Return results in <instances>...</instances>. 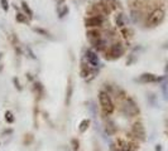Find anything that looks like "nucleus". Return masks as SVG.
Listing matches in <instances>:
<instances>
[{"mask_svg":"<svg viewBox=\"0 0 168 151\" xmlns=\"http://www.w3.org/2000/svg\"><path fill=\"white\" fill-rule=\"evenodd\" d=\"M164 48H168V43H167V44H166V45H164Z\"/></svg>","mask_w":168,"mask_h":151,"instance_id":"412c9836","label":"nucleus"},{"mask_svg":"<svg viewBox=\"0 0 168 151\" xmlns=\"http://www.w3.org/2000/svg\"><path fill=\"white\" fill-rule=\"evenodd\" d=\"M127 151H135V150H133V149H129V150H127Z\"/></svg>","mask_w":168,"mask_h":151,"instance_id":"aec40b11","label":"nucleus"},{"mask_svg":"<svg viewBox=\"0 0 168 151\" xmlns=\"http://www.w3.org/2000/svg\"><path fill=\"white\" fill-rule=\"evenodd\" d=\"M5 120H6V122H9V124H13V122H14L13 113L10 112V111H8V112L5 113Z\"/></svg>","mask_w":168,"mask_h":151,"instance_id":"f3484780","label":"nucleus"},{"mask_svg":"<svg viewBox=\"0 0 168 151\" xmlns=\"http://www.w3.org/2000/svg\"><path fill=\"white\" fill-rule=\"evenodd\" d=\"M132 135L136 138V140H140L144 141L145 140V130L142 122H135L132 126Z\"/></svg>","mask_w":168,"mask_h":151,"instance_id":"0eeeda50","label":"nucleus"},{"mask_svg":"<svg viewBox=\"0 0 168 151\" xmlns=\"http://www.w3.org/2000/svg\"><path fill=\"white\" fill-rule=\"evenodd\" d=\"M71 142H72V145H73V149H75V150H78V146H80V144H78V141H77L76 138H73V140L71 141Z\"/></svg>","mask_w":168,"mask_h":151,"instance_id":"a211bd4d","label":"nucleus"},{"mask_svg":"<svg viewBox=\"0 0 168 151\" xmlns=\"http://www.w3.org/2000/svg\"><path fill=\"white\" fill-rule=\"evenodd\" d=\"M138 81L142 83H154V82H159V81H162V77H157L153 73H143V74L139 76Z\"/></svg>","mask_w":168,"mask_h":151,"instance_id":"1a4fd4ad","label":"nucleus"},{"mask_svg":"<svg viewBox=\"0 0 168 151\" xmlns=\"http://www.w3.org/2000/svg\"><path fill=\"white\" fill-rule=\"evenodd\" d=\"M121 112L127 116V117H135L140 113V110L136 105V102L130 98V97H125L123 101H121Z\"/></svg>","mask_w":168,"mask_h":151,"instance_id":"20e7f679","label":"nucleus"},{"mask_svg":"<svg viewBox=\"0 0 168 151\" xmlns=\"http://www.w3.org/2000/svg\"><path fill=\"white\" fill-rule=\"evenodd\" d=\"M86 35H87V40L90 42V44L94 45L97 42V40H100L105 35V32H104V30H101L100 28H94V29H89L87 30Z\"/></svg>","mask_w":168,"mask_h":151,"instance_id":"423d86ee","label":"nucleus"},{"mask_svg":"<svg viewBox=\"0 0 168 151\" xmlns=\"http://www.w3.org/2000/svg\"><path fill=\"white\" fill-rule=\"evenodd\" d=\"M85 60L92 68H99V66H100L99 56L94 52V50H91V49H87L86 52H85Z\"/></svg>","mask_w":168,"mask_h":151,"instance_id":"6e6552de","label":"nucleus"},{"mask_svg":"<svg viewBox=\"0 0 168 151\" xmlns=\"http://www.w3.org/2000/svg\"><path fill=\"white\" fill-rule=\"evenodd\" d=\"M22 8L24 9V12L27 13V15L29 16V18H32V15H33V13H32V10H30V8L27 5V3L25 2H22Z\"/></svg>","mask_w":168,"mask_h":151,"instance_id":"4468645a","label":"nucleus"},{"mask_svg":"<svg viewBox=\"0 0 168 151\" xmlns=\"http://www.w3.org/2000/svg\"><path fill=\"white\" fill-rule=\"evenodd\" d=\"M15 19L19 23H28V15H25L24 13H17Z\"/></svg>","mask_w":168,"mask_h":151,"instance_id":"ddd939ff","label":"nucleus"},{"mask_svg":"<svg viewBox=\"0 0 168 151\" xmlns=\"http://www.w3.org/2000/svg\"><path fill=\"white\" fill-rule=\"evenodd\" d=\"M106 23V16L105 15H94V16H86L85 18V25L87 29L94 28H102Z\"/></svg>","mask_w":168,"mask_h":151,"instance_id":"39448f33","label":"nucleus"},{"mask_svg":"<svg viewBox=\"0 0 168 151\" xmlns=\"http://www.w3.org/2000/svg\"><path fill=\"white\" fill-rule=\"evenodd\" d=\"M89 126H90V120H83L82 122L80 124V126H78V130H80V132H81V134L86 132V130L89 128Z\"/></svg>","mask_w":168,"mask_h":151,"instance_id":"f8f14e48","label":"nucleus"},{"mask_svg":"<svg viewBox=\"0 0 168 151\" xmlns=\"http://www.w3.org/2000/svg\"><path fill=\"white\" fill-rule=\"evenodd\" d=\"M2 5H3V9L5 10V12L9 9V6H8V2H6V0H2Z\"/></svg>","mask_w":168,"mask_h":151,"instance_id":"6ab92c4d","label":"nucleus"},{"mask_svg":"<svg viewBox=\"0 0 168 151\" xmlns=\"http://www.w3.org/2000/svg\"><path fill=\"white\" fill-rule=\"evenodd\" d=\"M166 70H168V64H167V67H166Z\"/></svg>","mask_w":168,"mask_h":151,"instance_id":"4be33fe9","label":"nucleus"},{"mask_svg":"<svg viewBox=\"0 0 168 151\" xmlns=\"http://www.w3.org/2000/svg\"><path fill=\"white\" fill-rule=\"evenodd\" d=\"M115 25H116L119 29H123L128 25V19H127L124 13L119 12L116 15H115Z\"/></svg>","mask_w":168,"mask_h":151,"instance_id":"9d476101","label":"nucleus"},{"mask_svg":"<svg viewBox=\"0 0 168 151\" xmlns=\"http://www.w3.org/2000/svg\"><path fill=\"white\" fill-rule=\"evenodd\" d=\"M68 14V6L66 4H62L58 6V18H65Z\"/></svg>","mask_w":168,"mask_h":151,"instance_id":"9b49d317","label":"nucleus"},{"mask_svg":"<svg viewBox=\"0 0 168 151\" xmlns=\"http://www.w3.org/2000/svg\"><path fill=\"white\" fill-rule=\"evenodd\" d=\"M164 15H166V13H164V10L162 8L153 9L152 12L147 15V18H145V27L147 28H155V27H158L163 22Z\"/></svg>","mask_w":168,"mask_h":151,"instance_id":"7ed1b4c3","label":"nucleus"},{"mask_svg":"<svg viewBox=\"0 0 168 151\" xmlns=\"http://www.w3.org/2000/svg\"><path fill=\"white\" fill-rule=\"evenodd\" d=\"M125 52H127L125 45L120 42V40H115V42L110 43V45L104 52V54H105V58L108 60H116L120 57H123L125 54Z\"/></svg>","mask_w":168,"mask_h":151,"instance_id":"f03ea898","label":"nucleus"},{"mask_svg":"<svg viewBox=\"0 0 168 151\" xmlns=\"http://www.w3.org/2000/svg\"><path fill=\"white\" fill-rule=\"evenodd\" d=\"M34 32H36V33H38V34H42L43 37H47V38H49V37H51V34L47 32V30L42 29V28H34Z\"/></svg>","mask_w":168,"mask_h":151,"instance_id":"2eb2a0df","label":"nucleus"},{"mask_svg":"<svg viewBox=\"0 0 168 151\" xmlns=\"http://www.w3.org/2000/svg\"><path fill=\"white\" fill-rule=\"evenodd\" d=\"M71 95H72V84L71 82L68 83V88H67V96H66V105L68 106L70 101H71Z\"/></svg>","mask_w":168,"mask_h":151,"instance_id":"dca6fc26","label":"nucleus"},{"mask_svg":"<svg viewBox=\"0 0 168 151\" xmlns=\"http://www.w3.org/2000/svg\"><path fill=\"white\" fill-rule=\"evenodd\" d=\"M99 103H100V108L102 111V115L104 116H111L115 111V103L113 101V97L110 93H108L105 89H101L99 95Z\"/></svg>","mask_w":168,"mask_h":151,"instance_id":"f257e3e1","label":"nucleus"}]
</instances>
